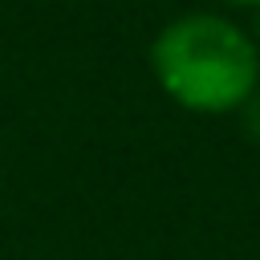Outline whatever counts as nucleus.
<instances>
[{"label":"nucleus","instance_id":"1","mask_svg":"<svg viewBox=\"0 0 260 260\" xmlns=\"http://www.w3.org/2000/svg\"><path fill=\"white\" fill-rule=\"evenodd\" d=\"M150 69L175 106L191 114H236L256 93L260 49L228 16L187 12L150 41Z\"/></svg>","mask_w":260,"mask_h":260},{"label":"nucleus","instance_id":"2","mask_svg":"<svg viewBox=\"0 0 260 260\" xmlns=\"http://www.w3.org/2000/svg\"><path fill=\"white\" fill-rule=\"evenodd\" d=\"M244 130H248L252 138H260V98H256V93L244 102Z\"/></svg>","mask_w":260,"mask_h":260},{"label":"nucleus","instance_id":"3","mask_svg":"<svg viewBox=\"0 0 260 260\" xmlns=\"http://www.w3.org/2000/svg\"><path fill=\"white\" fill-rule=\"evenodd\" d=\"M228 4H240V8H260V0H228Z\"/></svg>","mask_w":260,"mask_h":260},{"label":"nucleus","instance_id":"4","mask_svg":"<svg viewBox=\"0 0 260 260\" xmlns=\"http://www.w3.org/2000/svg\"><path fill=\"white\" fill-rule=\"evenodd\" d=\"M252 41H260V8H256V37Z\"/></svg>","mask_w":260,"mask_h":260}]
</instances>
